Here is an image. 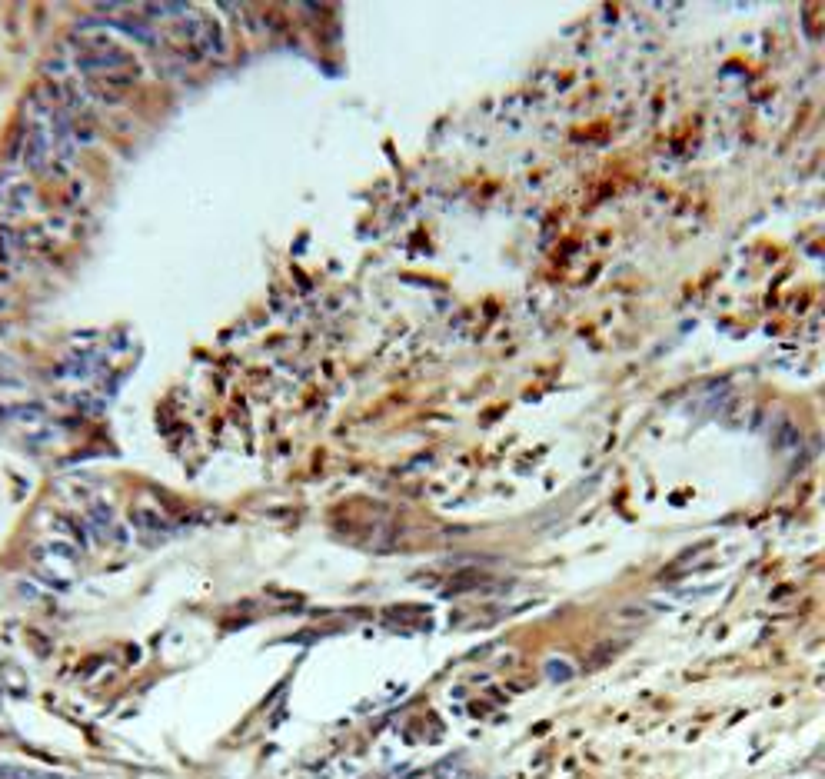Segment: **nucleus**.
Listing matches in <instances>:
<instances>
[{"label":"nucleus","mask_w":825,"mask_h":779,"mask_svg":"<svg viewBox=\"0 0 825 779\" xmlns=\"http://www.w3.org/2000/svg\"><path fill=\"white\" fill-rule=\"evenodd\" d=\"M546 676H549V680H569V676H573V663H569V660H556V656H553V660L546 663Z\"/></svg>","instance_id":"obj_1"}]
</instances>
